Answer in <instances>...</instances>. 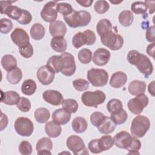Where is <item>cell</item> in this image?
Returning <instances> with one entry per match:
<instances>
[{
	"label": "cell",
	"instance_id": "cell-1",
	"mask_svg": "<svg viewBox=\"0 0 155 155\" xmlns=\"http://www.w3.org/2000/svg\"><path fill=\"white\" fill-rule=\"evenodd\" d=\"M114 145L122 149L128 151V154H139V150L141 148L140 141L136 137L131 136L126 131H121L113 137Z\"/></svg>",
	"mask_w": 155,
	"mask_h": 155
},
{
	"label": "cell",
	"instance_id": "cell-2",
	"mask_svg": "<svg viewBox=\"0 0 155 155\" xmlns=\"http://www.w3.org/2000/svg\"><path fill=\"white\" fill-rule=\"evenodd\" d=\"M64 19L70 27L77 28L87 25L91 21V16L87 11L73 10L71 13L64 16Z\"/></svg>",
	"mask_w": 155,
	"mask_h": 155
},
{
	"label": "cell",
	"instance_id": "cell-3",
	"mask_svg": "<svg viewBox=\"0 0 155 155\" xmlns=\"http://www.w3.org/2000/svg\"><path fill=\"white\" fill-rule=\"evenodd\" d=\"M150 127V121L149 119L143 115H139L132 120L130 131L132 136L141 138L147 133Z\"/></svg>",
	"mask_w": 155,
	"mask_h": 155
},
{
	"label": "cell",
	"instance_id": "cell-4",
	"mask_svg": "<svg viewBox=\"0 0 155 155\" xmlns=\"http://www.w3.org/2000/svg\"><path fill=\"white\" fill-rule=\"evenodd\" d=\"M106 99L105 94L101 90H95L94 91H88L84 92L81 96L82 103L87 107L97 108L100 104L104 102Z\"/></svg>",
	"mask_w": 155,
	"mask_h": 155
},
{
	"label": "cell",
	"instance_id": "cell-5",
	"mask_svg": "<svg viewBox=\"0 0 155 155\" xmlns=\"http://www.w3.org/2000/svg\"><path fill=\"white\" fill-rule=\"evenodd\" d=\"M108 73L104 69L91 68L88 71L87 79L94 87H104L108 81Z\"/></svg>",
	"mask_w": 155,
	"mask_h": 155
},
{
	"label": "cell",
	"instance_id": "cell-6",
	"mask_svg": "<svg viewBox=\"0 0 155 155\" xmlns=\"http://www.w3.org/2000/svg\"><path fill=\"white\" fill-rule=\"evenodd\" d=\"M101 41L104 45L113 51L120 49L124 44L123 37L113 31L101 36Z\"/></svg>",
	"mask_w": 155,
	"mask_h": 155
},
{
	"label": "cell",
	"instance_id": "cell-7",
	"mask_svg": "<svg viewBox=\"0 0 155 155\" xmlns=\"http://www.w3.org/2000/svg\"><path fill=\"white\" fill-rule=\"evenodd\" d=\"M66 145L74 155L89 154L83 139L78 136L71 135L69 136L67 139Z\"/></svg>",
	"mask_w": 155,
	"mask_h": 155
},
{
	"label": "cell",
	"instance_id": "cell-8",
	"mask_svg": "<svg viewBox=\"0 0 155 155\" xmlns=\"http://www.w3.org/2000/svg\"><path fill=\"white\" fill-rule=\"evenodd\" d=\"M16 132L21 136L28 137L31 136L34 130V125L31 120L25 117H18L14 124Z\"/></svg>",
	"mask_w": 155,
	"mask_h": 155
},
{
	"label": "cell",
	"instance_id": "cell-9",
	"mask_svg": "<svg viewBox=\"0 0 155 155\" xmlns=\"http://www.w3.org/2000/svg\"><path fill=\"white\" fill-rule=\"evenodd\" d=\"M148 104V97L144 93L128 101L127 107L128 110L134 114H140Z\"/></svg>",
	"mask_w": 155,
	"mask_h": 155
},
{
	"label": "cell",
	"instance_id": "cell-10",
	"mask_svg": "<svg viewBox=\"0 0 155 155\" xmlns=\"http://www.w3.org/2000/svg\"><path fill=\"white\" fill-rule=\"evenodd\" d=\"M60 56L62 59V69L61 72L66 76H72L75 73L76 69L74 56L68 52H64Z\"/></svg>",
	"mask_w": 155,
	"mask_h": 155
},
{
	"label": "cell",
	"instance_id": "cell-11",
	"mask_svg": "<svg viewBox=\"0 0 155 155\" xmlns=\"http://www.w3.org/2000/svg\"><path fill=\"white\" fill-rule=\"evenodd\" d=\"M15 1H0L1 13L5 14L10 18L18 21L21 16L23 9L13 5L12 4Z\"/></svg>",
	"mask_w": 155,
	"mask_h": 155
},
{
	"label": "cell",
	"instance_id": "cell-12",
	"mask_svg": "<svg viewBox=\"0 0 155 155\" xmlns=\"http://www.w3.org/2000/svg\"><path fill=\"white\" fill-rule=\"evenodd\" d=\"M14 44L19 48H22L30 44V38L27 31L21 28H16L10 35Z\"/></svg>",
	"mask_w": 155,
	"mask_h": 155
},
{
	"label": "cell",
	"instance_id": "cell-13",
	"mask_svg": "<svg viewBox=\"0 0 155 155\" xmlns=\"http://www.w3.org/2000/svg\"><path fill=\"white\" fill-rule=\"evenodd\" d=\"M134 65L146 78H148L153 71V66L151 61L143 54H140Z\"/></svg>",
	"mask_w": 155,
	"mask_h": 155
},
{
	"label": "cell",
	"instance_id": "cell-14",
	"mask_svg": "<svg viewBox=\"0 0 155 155\" xmlns=\"http://www.w3.org/2000/svg\"><path fill=\"white\" fill-rule=\"evenodd\" d=\"M57 1H50L46 3L41 12V16L44 21L47 22H53L56 21L58 17V12L54 7Z\"/></svg>",
	"mask_w": 155,
	"mask_h": 155
},
{
	"label": "cell",
	"instance_id": "cell-15",
	"mask_svg": "<svg viewBox=\"0 0 155 155\" xmlns=\"http://www.w3.org/2000/svg\"><path fill=\"white\" fill-rule=\"evenodd\" d=\"M55 73L51 70L47 65L41 67L37 71V78L42 85H48L50 84L54 79Z\"/></svg>",
	"mask_w": 155,
	"mask_h": 155
},
{
	"label": "cell",
	"instance_id": "cell-16",
	"mask_svg": "<svg viewBox=\"0 0 155 155\" xmlns=\"http://www.w3.org/2000/svg\"><path fill=\"white\" fill-rule=\"evenodd\" d=\"M111 57L110 52L104 48H99L93 53V62L97 66H104L107 64Z\"/></svg>",
	"mask_w": 155,
	"mask_h": 155
},
{
	"label": "cell",
	"instance_id": "cell-17",
	"mask_svg": "<svg viewBox=\"0 0 155 155\" xmlns=\"http://www.w3.org/2000/svg\"><path fill=\"white\" fill-rule=\"evenodd\" d=\"M44 100L51 105L58 106L62 104L64 101L62 94L57 90H47L42 94Z\"/></svg>",
	"mask_w": 155,
	"mask_h": 155
},
{
	"label": "cell",
	"instance_id": "cell-18",
	"mask_svg": "<svg viewBox=\"0 0 155 155\" xmlns=\"http://www.w3.org/2000/svg\"><path fill=\"white\" fill-rule=\"evenodd\" d=\"M67 31L65 24L59 20L50 23L49 25V32L53 37H64Z\"/></svg>",
	"mask_w": 155,
	"mask_h": 155
},
{
	"label": "cell",
	"instance_id": "cell-19",
	"mask_svg": "<svg viewBox=\"0 0 155 155\" xmlns=\"http://www.w3.org/2000/svg\"><path fill=\"white\" fill-rule=\"evenodd\" d=\"M53 148V143L48 137H42L39 139L36 143V149L38 154H51L50 151Z\"/></svg>",
	"mask_w": 155,
	"mask_h": 155
},
{
	"label": "cell",
	"instance_id": "cell-20",
	"mask_svg": "<svg viewBox=\"0 0 155 155\" xmlns=\"http://www.w3.org/2000/svg\"><path fill=\"white\" fill-rule=\"evenodd\" d=\"M71 119V113L64 108H58L53 111L52 119L59 125H65L68 123Z\"/></svg>",
	"mask_w": 155,
	"mask_h": 155
},
{
	"label": "cell",
	"instance_id": "cell-21",
	"mask_svg": "<svg viewBox=\"0 0 155 155\" xmlns=\"http://www.w3.org/2000/svg\"><path fill=\"white\" fill-rule=\"evenodd\" d=\"M21 99L19 94L15 91H7L3 92L1 91V102L8 105H17Z\"/></svg>",
	"mask_w": 155,
	"mask_h": 155
},
{
	"label": "cell",
	"instance_id": "cell-22",
	"mask_svg": "<svg viewBox=\"0 0 155 155\" xmlns=\"http://www.w3.org/2000/svg\"><path fill=\"white\" fill-rule=\"evenodd\" d=\"M127 81V76L123 71L114 73L110 80V85L115 88H119L123 87Z\"/></svg>",
	"mask_w": 155,
	"mask_h": 155
},
{
	"label": "cell",
	"instance_id": "cell-23",
	"mask_svg": "<svg viewBox=\"0 0 155 155\" xmlns=\"http://www.w3.org/2000/svg\"><path fill=\"white\" fill-rule=\"evenodd\" d=\"M146 83L142 81L134 80L131 82L128 87V90L133 96H137L143 94L146 90Z\"/></svg>",
	"mask_w": 155,
	"mask_h": 155
},
{
	"label": "cell",
	"instance_id": "cell-24",
	"mask_svg": "<svg viewBox=\"0 0 155 155\" xmlns=\"http://www.w3.org/2000/svg\"><path fill=\"white\" fill-rule=\"evenodd\" d=\"M116 127V125L111 120L110 117L105 116L98 126L97 128L101 133L107 134L113 133Z\"/></svg>",
	"mask_w": 155,
	"mask_h": 155
},
{
	"label": "cell",
	"instance_id": "cell-25",
	"mask_svg": "<svg viewBox=\"0 0 155 155\" xmlns=\"http://www.w3.org/2000/svg\"><path fill=\"white\" fill-rule=\"evenodd\" d=\"M45 131L46 134L50 137L55 138L60 136L62 131V128L59 124L53 120L50 121L45 124Z\"/></svg>",
	"mask_w": 155,
	"mask_h": 155
},
{
	"label": "cell",
	"instance_id": "cell-26",
	"mask_svg": "<svg viewBox=\"0 0 155 155\" xmlns=\"http://www.w3.org/2000/svg\"><path fill=\"white\" fill-rule=\"evenodd\" d=\"M52 49L58 53H64L67 48V43L64 37H53L50 42Z\"/></svg>",
	"mask_w": 155,
	"mask_h": 155
},
{
	"label": "cell",
	"instance_id": "cell-27",
	"mask_svg": "<svg viewBox=\"0 0 155 155\" xmlns=\"http://www.w3.org/2000/svg\"><path fill=\"white\" fill-rule=\"evenodd\" d=\"M71 127L76 133H82L87 130L88 123L84 117H76L71 122Z\"/></svg>",
	"mask_w": 155,
	"mask_h": 155
},
{
	"label": "cell",
	"instance_id": "cell-28",
	"mask_svg": "<svg viewBox=\"0 0 155 155\" xmlns=\"http://www.w3.org/2000/svg\"><path fill=\"white\" fill-rule=\"evenodd\" d=\"M96 31L100 37L113 31V27L111 22L107 19H101L97 24Z\"/></svg>",
	"mask_w": 155,
	"mask_h": 155
},
{
	"label": "cell",
	"instance_id": "cell-29",
	"mask_svg": "<svg viewBox=\"0 0 155 155\" xmlns=\"http://www.w3.org/2000/svg\"><path fill=\"white\" fill-rule=\"evenodd\" d=\"M1 65L7 72L17 67V61L12 54H5L1 59Z\"/></svg>",
	"mask_w": 155,
	"mask_h": 155
},
{
	"label": "cell",
	"instance_id": "cell-30",
	"mask_svg": "<svg viewBox=\"0 0 155 155\" xmlns=\"http://www.w3.org/2000/svg\"><path fill=\"white\" fill-rule=\"evenodd\" d=\"M118 20L120 25L124 27L130 26L134 20V16L133 13L128 10L122 11L118 16Z\"/></svg>",
	"mask_w": 155,
	"mask_h": 155
},
{
	"label": "cell",
	"instance_id": "cell-31",
	"mask_svg": "<svg viewBox=\"0 0 155 155\" xmlns=\"http://www.w3.org/2000/svg\"><path fill=\"white\" fill-rule=\"evenodd\" d=\"M55 73L61 72L62 69V59L61 56L54 55L51 56L46 64Z\"/></svg>",
	"mask_w": 155,
	"mask_h": 155
},
{
	"label": "cell",
	"instance_id": "cell-32",
	"mask_svg": "<svg viewBox=\"0 0 155 155\" xmlns=\"http://www.w3.org/2000/svg\"><path fill=\"white\" fill-rule=\"evenodd\" d=\"M22 72L21 70L17 67L8 71L7 74V79L8 82L12 85L18 84L22 79Z\"/></svg>",
	"mask_w": 155,
	"mask_h": 155
},
{
	"label": "cell",
	"instance_id": "cell-33",
	"mask_svg": "<svg viewBox=\"0 0 155 155\" xmlns=\"http://www.w3.org/2000/svg\"><path fill=\"white\" fill-rule=\"evenodd\" d=\"M45 31L44 26L39 23L34 24L30 28L31 37L36 41L42 39L45 36Z\"/></svg>",
	"mask_w": 155,
	"mask_h": 155
},
{
	"label": "cell",
	"instance_id": "cell-34",
	"mask_svg": "<svg viewBox=\"0 0 155 155\" xmlns=\"http://www.w3.org/2000/svg\"><path fill=\"white\" fill-rule=\"evenodd\" d=\"M37 88L36 82L32 79H27L24 81L21 85V91L27 96L33 94Z\"/></svg>",
	"mask_w": 155,
	"mask_h": 155
},
{
	"label": "cell",
	"instance_id": "cell-35",
	"mask_svg": "<svg viewBox=\"0 0 155 155\" xmlns=\"http://www.w3.org/2000/svg\"><path fill=\"white\" fill-rule=\"evenodd\" d=\"M50 111L45 108H38L35 111V119L38 122L41 124L47 122L50 119Z\"/></svg>",
	"mask_w": 155,
	"mask_h": 155
},
{
	"label": "cell",
	"instance_id": "cell-36",
	"mask_svg": "<svg viewBox=\"0 0 155 155\" xmlns=\"http://www.w3.org/2000/svg\"><path fill=\"white\" fill-rule=\"evenodd\" d=\"M107 108L110 114L115 113L121 111L123 109V105L119 99H112L108 102Z\"/></svg>",
	"mask_w": 155,
	"mask_h": 155
},
{
	"label": "cell",
	"instance_id": "cell-37",
	"mask_svg": "<svg viewBox=\"0 0 155 155\" xmlns=\"http://www.w3.org/2000/svg\"><path fill=\"white\" fill-rule=\"evenodd\" d=\"M110 118L116 125H121L125 123L127 120L128 114L125 110L122 109L117 113H111Z\"/></svg>",
	"mask_w": 155,
	"mask_h": 155
},
{
	"label": "cell",
	"instance_id": "cell-38",
	"mask_svg": "<svg viewBox=\"0 0 155 155\" xmlns=\"http://www.w3.org/2000/svg\"><path fill=\"white\" fill-rule=\"evenodd\" d=\"M78 59L83 64H89L92 60V52L88 48H82L78 53Z\"/></svg>",
	"mask_w": 155,
	"mask_h": 155
},
{
	"label": "cell",
	"instance_id": "cell-39",
	"mask_svg": "<svg viewBox=\"0 0 155 155\" xmlns=\"http://www.w3.org/2000/svg\"><path fill=\"white\" fill-rule=\"evenodd\" d=\"M62 106L70 113H76L78 109V104L74 99H64L62 102Z\"/></svg>",
	"mask_w": 155,
	"mask_h": 155
},
{
	"label": "cell",
	"instance_id": "cell-40",
	"mask_svg": "<svg viewBox=\"0 0 155 155\" xmlns=\"http://www.w3.org/2000/svg\"><path fill=\"white\" fill-rule=\"evenodd\" d=\"M99 139V143L102 151L110 150L114 144L113 138L109 135L102 136Z\"/></svg>",
	"mask_w": 155,
	"mask_h": 155
},
{
	"label": "cell",
	"instance_id": "cell-41",
	"mask_svg": "<svg viewBox=\"0 0 155 155\" xmlns=\"http://www.w3.org/2000/svg\"><path fill=\"white\" fill-rule=\"evenodd\" d=\"M56 10L58 12L62 14L64 16H67L71 13L73 11V8L71 4L66 2L57 3L56 5Z\"/></svg>",
	"mask_w": 155,
	"mask_h": 155
},
{
	"label": "cell",
	"instance_id": "cell-42",
	"mask_svg": "<svg viewBox=\"0 0 155 155\" xmlns=\"http://www.w3.org/2000/svg\"><path fill=\"white\" fill-rule=\"evenodd\" d=\"M72 44L76 48H79L82 45H86V39L83 32H78L73 36Z\"/></svg>",
	"mask_w": 155,
	"mask_h": 155
},
{
	"label": "cell",
	"instance_id": "cell-43",
	"mask_svg": "<svg viewBox=\"0 0 155 155\" xmlns=\"http://www.w3.org/2000/svg\"><path fill=\"white\" fill-rule=\"evenodd\" d=\"M110 8L108 2L104 0H99L95 2L94 5V11L99 14H103L106 13Z\"/></svg>",
	"mask_w": 155,
	"mask_h": 155
},
{
	"label": "cell",
	"instance_id": "cell-44",
	"mask_svg": "<svg viewBox=\"0 0 155 155\" xmlns=\"http://www.w3.org/2000/svg\"><path fill=\"white\" fill-rule=\"evenodd\" d=\"M147 7L144 2L136 1L132 3L131 9L133 13L136 15L143 14L147 10Z\"/></svg>",
	"mask_w": 155,
	"mask_h": 155
},
{
	"label": "cell",
	"instance_id": "cell-45",
	"mask_svg": "<svg viewBox=\"0 0 155 155\" xmlns=\"http://www.w3.org/2000/svg\"><path fill=\"white\" fill-rule=\"evenodd\" d=\"M73 85L77 91H82L88 88L89 82L84 79H78L73 81Z\"/></svg>",
	"mask_w": 155,
	"mask_h": 155
},
{
	"label": "cell",
	"instance_id": "cell-46",
	"mask_svg": "<svg viewBox=\"0 0 155 155\" xmlns=\"http://www.w3.org/2000/svg\"><path fill=\"white\" fill-rule=\"evenodd\" d=\"M1 28L0 31L1 33L7 34L9 33L13 28V23L10 19L7 18H2L0 21Z\"/></svg>",
	"mask_w": 155,
	"mask_h": 155
},
{
	"label": "cell",
	"instance_id": "cell-47",
	"mask_svg": "<svg viewBox=\"0 0 155 155\" xmlns=\"http://www.w3.org/2000/svg\"><path fill=\"white\" fill-rule=\"evenodd\" d=\"M19 151L23 155H30L32 153V146L31 143L27 140H22L18 147Z\"/></svg>",
	"mask_w": 155,
	"mask_h": 155
},
{
	"label": "cell",
	"instance_id": "cell-48",
	"mask_svg": "<svg viewBox=\"0 0 155 155\" xmlns=\"http://www.w3.org/2000/svg\"><path fill=\"white\" fill-rule=\"evenodd\" d=\"M105 116L101 112L95 111L90 116L91 124L95 127H98L102 120L105 118Z\"/></svg>",
	"mask_w": 155,
	"mask_h": 155
},
{
	"label": "cell",
	"instance_id": "cell-49",
	"mask_svg": "<svg viewBox=\"0 0 155 155\" xmlns=\"http://www.w3.org/2000/svg\"><path fill=\"white\" fill-rule=\"evenodd\" d=\"M17 108L22 112H28L31 109V102L28 99L21 97L19 102L17 104Z\"/></svg>",
	"mask_w": 155,
	"mask_h": 155
},
{
	"label": "cell",
	"instance_id": "cell-50",
	"mask_svg": "<svg viewBox=\"0 0 155 155\" xmlns=\"http://www.w3.org/2000/svg\"><path fill=\"white\" fill-rule=\"evenodd\" d=\"M88 150L94 154H97L102 152L99 143V139H94L90 140L88 144Z\"/></svg>",
	"mask_w": 155,
	"mask_h": 155
},
{
	"label": "cell",
	"instance_id": "cell-51",
	"mask_svg": "<svg viewBox=\"0 0 155 155\" xmlns=\"http://www.w3.org/2000/svg\"><path fill=\"white\" fill-rule=\"evenodd\" d=\"M31 20L32 16L31 13L28 10L23 9L21 16L18 21V22L22 25H27L31 22Z\"/></svg>",
	"mask_w": 155,
	"mask_h": 155
},
{
	"label": "cell",
	"instance_id": "cell-52",
	"mask_svg": "<svg viewBox=\"0 0 155 155\" xmlns=\"http://www.w3.org/2000/svg\"><path fill=\"white\" fill-rule=\"evenodd\" d=\"M83 33L86 39V45H91L95 43L96 37L95 33L93 31L90 30H86L83 31Z\"/></svg>",
	"mask_w": 155,
	"mask_h": 155
},
{
	"label": "cell",
	"instance_id": "cell-53",
	"mask_svg": "<svg viewBox=\"0 0 155 155\" xmlns=\"http://www.w3.org/2000/svg\"><path fill=\"white\" fill-rule=\"evenodd\" d=\"M19 51L21 55L24 58H30L33 54V46L30 44L28 46L22 48H19Z\"/></svg>",
	"mask_w": 155,
	"mask_h": 155
},
{
	"label": "cell",
	"instance_id": "cell-54",
	"mask_svg": "<svg viewBox=\"0 0 155 155\" xmlns=\"http://www.w3.org/2000/svg\"><path fill=\"white\" fill-rule=\"evenodd\" d=\"M140 53L137 50H130L128 53L127 56V59L128 62L130 64L134 65L136 61L137 60L138 58L140 56Z\"/></svg>",
	"mask_w": 155,
	"mask_h": 155
},
{
	"label": "cell",
	"instance_id": "cell-55",
	"mask_svg": "<svg viewBox=\"0 0 155 155\" xmlns=\"http://www.w3.org/2000/svg\"><path fill=\"white\" fill-rule=\"evenodd\" d=\"M154 30H155L154 25H151L147 29L146 39L150 42H154L155 41Z\"/></svg>",
	"mask_w": 155,
	"mask_h": 155
},
{
	"label": "cell",
	"instance_id": "cell-56",
	"mask_svg": "<svg viewBox=\"0 0 155 155\" xmlns=\"http://www.w3.org/2000/svg\"><path fill=\"white\" fill-rule=\"evenodd\" d=\"M8 117L7 115L1 112V131L5 129L8 125Z\"/></svg>",
	"mask_w": 155,
	"mask_h": 155
},
{
	"label": "cell",
	"instance_id": "cell-57",
	"mask_svg": "<svg viewBox=\"0 0 155 155\" xmlns=\"http://www.w3.org/2000/svg\"><path fill=\"white\" fill-rule=\"evenodd\" d=\"M154 47L155 43L152 42L151 44H149L147 48V53L153 58H154Z\"/></svg>",
	"mask_w": 155,
	"mask_h": 155
},
{
	"label": "cell",
	"instance_id": "cell-58",
	"mask_svg": "<svg viewBox=\"0 0 155 155\" xmlns=\"http://www.w3.org/2000/svg\"><path fill=\"white\" fill-rule=\"evenodd\" d=\"M144 2L146 4L147 8H149V13L150 14H153L154 12L155 2L153 1H145Z\"/></svg>",
	"mask_w": 155,
	"mask_h": 155
},
{
	"label": "cell",
	"instance_id": "cell-59",
	"mask_svg": "<svg viewBox=\"0 0 155 155\" xmlns=\"http://www.w3.org/2000/svg\"><path fill=\"white\" fill-rule=\"evenodd\" d=\"M93 0H87V1H76V2L79 4L81 6L85 7H90L93 3Z\"/></svg>",
	"mask_w": 155,
	"mask_h": 155
},
{
	"label": "cell",
	"instance_id": "cell-60",
	"mask_svg": "<svg viewBox=\"0 0 155 155\" xmlns=\"http://www.w3.org/2000/svg\"><path fill=\"white\" fill-rule=\"evenodd\" d=\"M154 81H153L148 84V90L151 95L154 96Z\"/></svg>",
	"mask_w": 155,
	"mask_h": 155
},
{
	"label": "cell",
	"instance_id": "cell-61",
	"mask_svg": "<svg viewBox=\"0 0 155 155\" xmlns=\"http://www.w3.org/2000/svg\"><path fill=\"white\" fill-rule=\"evenodd\" d=\"M110 2L111 3H113V4H119V3H121L122 1H119V2H114V1H110Z\"/></svg>",
	"mask_w": 155,
	"mask_h": 155
}]
</instances>
